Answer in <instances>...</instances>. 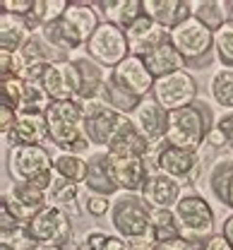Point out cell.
Returning a JSON list of instances; mask_svg holds the SVG:
<instances>
[{
	"instance_id": "9",
	"label": "cell",
	"mask_w": 233,
	"mask_h": 250,
	"mask_svg": "<svg viewBox=\"0 0 233 250\" xmlns=\"http://www.w3.org/2000/svg\"><path fill=\"white\" fill-rule=\"evenodd\" d=\"M51 171H53V156L48 154L43 145L7 149V173L15 183H36Z\"/></svg>"
},
{
	"instance_id": "22",
	"label": "cell",
	"mask_w": 233,
	"mask_h": 250,
	"mask_svg": "<svg viewBox=\"0 0 233 250\" xmlns=\"http://www.w3.org/2000/svg\"><path fill=\"white\" fill-rule=\"evenodd\" d=\"M144 15L152 17L161 29L173 31L193 17V2L188 0H144Z\"/></svg>"
},
{
	"instance_id": "4",
	"label": "cell",
	"mask_w": 233,
	"mask_h": 250,
	"mask_svg": "<svg viewBox=\"0 0 233 250\" xmlns=\"http://www.w3.org/2000/svg\"><path fill=\"white\" fill-rule=\"evenodd\" d=\"M173 217L178 226V236L197 248H202L214 236L216 214L202 195H195V192L183 195L180 202L173 207Z\"/></svg>"
},
{
	"instance_id": "47",
	"label": "cell",
	"mask_w": 233,
	"mask_h": 250,
	"mask_svg": "<svg viewBox=\"0 0 233 250\" xmlns=\"http://www.w3.org/2000/svg\"><path fill=\"white\" fill-rule=\"evenodd\" d=\"M202 250H233V248H231V243H229L221 233H214V236H212V238L202 246Z\"/></svg>"
},
{
	"instance_id": "1",
	"label": "cell",
	"mask_w": 233,
	"mask_h": 250,
	"mask_svg": "<svg viewBox=\"0 0 233 250\" xmlns=\"http://www.w3.org/2000/svg\"><path fill=\"white\" fill-rule=\"evenodd\" d=\"M48 140L60 152L84 154L92 145L84 137V106L79 101H53L46 111Z\"/></svg>"
},
{
	"instance_id": "5",
	"label": "cell",
	"mask_w": 233,
	"mask_h": 250,
	"mask_svg": "<svg viewBox=\"0 0 233 250\" xmlns=\"http://www.w3.org/2000/svg\"><path fill=\"white\" fill-rule=\"evenodd\" d=\"M84 106V137L92 147L108 149L113 145V140L128 127L133 125V118L113 111L111 106H106L101 99L97 101H87Z\"/></svg>"
},
{
	"instance_id": "15",
	"label": "cell",
	"mask_w": 233,
	"mask_h": 250,
	"mask_svg": "<svg viewBox=\"0 0 233 250\" xmlns=\"http://www.w3.org/2000/svg\"><path fill=\"white\" fill-rule=\"evenodd\" d=\"M111 80L125 89L128 94H133L137 99H147L152 96V89H154V75L147 70L144 65V58H137V56H128L120 65H116L113 70H108Z\"/></svg>"
},
{
	"instance_id": "48",
	"label": "cell",
	"mask_w": 233,
	"mask_h": 250,
	"mask_svg": "<svg viewBox=\"0 0 233 250\" xmlns=\"http://www.w3.org/2000/svg\"><path fill=\"white\" fill-rule=\"evenodd\" d=\"M221 236L231 243V248H233V214H229V217L224 219V224H221Z\"/></svg>"
},
{
	"instance_id": "36",
	"label": "cell",
	"mask_w": 233,
	"mask_h": 250,
	"mask_svg": "<svg viewBox=\"0 0 233 250\" xmlns=\"http://www.w3.org/2000/svg\"><path fill=\"white\" fill-rule=\"evenodd\" d=\"M209 94H212L216 106L233 111V70H229V67L216 70L209 80Z\"/></svg>"
},
{
	"instance_id": "20",
	"label": "cell",
	"mask_w": 233,
	"mask_h": 250,
	"mask_svg": "<svg viewBox=\"0 0 233 250\" xmlns=\"http://www.w3.org/2000/svg\"><path fill=\"white\" fill-rule=\"evenodd\" d=\"M111 168H113V178H116V186L120 188V192H135V195H142L147 178L152 173L147 159L111 156Z\"/></svg>"
},
{
	"instance_id": "43",
	"label": "cell",
	"mask_w": 233,
	"mask_h": 250,
	"mask_svg": "<svg viewBox=\"0 0 233 250\" xmlns=\"http://www.w3.org/2000/svg\"><path fill=\"white\" fill-rule=\"evenodd\" d=\"M214 130L221 135V140L226 142V147H233V111H224L214 121Z\"/></svg>"
},
{
	"instance_id": "32",
	"label": "cell",
	"mask_w": 233,
	"mask_h": 250,
	"mask_svg": "<svg viewBox=\"0 0 233 250\" xmlns=\"http://www.w3.org/2000/svg\"><path fill=\"white\" fill-rule=\"evenodd\" d=\"M101 101H103L106 106H111L113 111H120V113H125V116H133L135 111H137V106L142 104V99H137L133 94H128L125 89H120V87L111 80V75H106V80H103Z\"/></svg>"
},
{
	"instance_id": "44",
	"label": "cell",
	"mask_w": 233,
	"mask_h": 250,
	"mask_svg": "<svg viewBox=\"0 0 233 250\" xmlns=\"http://www.w3.org/2000/svg\"><path fill=\"white\" fill-rule=\"evenodd\" d=\"M34 2L36 0H2L0 7H2V12H10L17 17H29L34 10Z\"/></svg>"
},
{
	"instance_id": "41",
	"label": "cell",
	"mask_w": 233,
	"mask_h": 250,
	"mask_svg": "<svg viewBox=\"0 0 233 250\" xmlns=\"http://www.w3.org/2000/svg\"><path fill=\"white\" fill-rule=\"evenodd\" d=\"M24 70H27V62L22 58V53L0 51V80H5V77H22Z\"/></svg>"
},
{
	"instance_id": "51",
	"label": "cell",
	"mask_w": 233,
	"mask_h": 250,
	"mask_svg": "<svg viewBox=\"0 0 233 250\" xmlns=\"http://www.w3.org/2000/svg\"><path fill=\"white\" fill-rule=\"evenodd\" d=\"M226 7H229V20L233 22V0H226Z\"/></svg>"
},
{
	"instance_id": "39",
	"label": "cell",
	"mask_w": 233,
	"mask_h": 250,
	"mask_svg": "<svg viewBox=\"0 0 233 250\" xmlns=\"http://www.w3.org/2000/svg\"><path fill=\"white\" fill-rule=\"evenodd\" d=\"M214 53L221 62V67L233 70V22L229 20L221 29L214 31Z\"/></svg>"
},
{
	"instance_id": "34",
	"label": "cell",
	"mask_w": 233,
	"mask_h": 250,
	"mask_svg": "<svg viewBox=\"0 0 233 250\" xmlns=\"http://www.w3.org/2000/svg\"><path fill=\"white\" fill-rule=\"evenodd\" d=\"M67 7H70L67 0H36L32 15L27 17V22L32 24L34 31H39L41 27H48V24L63 20Z\"/></svg>"
},
{
	"instance_id": "26",
	"label": "cell",
	"mask_w": 233,
	"mask_h": 250,
	"mask_svg": "<svg viewBox=\"0 0 233 250\" xmlns=\"http://www.w3.org/2000/svg\"><path fill=\"white\" fill-rule=\"evenodd\" d=\"M106 152L111 156H120V159H149L152 152H154V145H149V142L137 132V127H135V123H133L113 140V145H111Z\"/></svg>"
},
{
	"instance_id": "7",
	"label": "cell",
	"mask_w": 233,
	"mask_h": 250,
	"mask_svg": "<svg viewBox=\"0 0 233 250\" xmlns=\"http://www.w3.org/2000/svg\"><path fill=\"white\" fill-rule=\"evenodd\" d=\"M147 161L154 166L152 171L164 173L168 178L178 181L180 186L195 183L202 171V159L197 152H188V149L173 147V145H166V142L154 147V152Z\"/></svg>"
},
{
	"instance_id": "6",
	"label": "cell",
	"mask_w": 233,
	"mask_h": 250,
	"mask_svg": "<svg viewBox=\"0 0 233 250\" xmlns=\"http://www.w3.org/2000/svg\"><path fill=\"white\" fill-rule=\"evenodd\" d=\"M173 48L183 56L188 67H204L214 58V31L207 29L200 20L190 17L173 31H168Z\"/></svg>"
},
{
	"instance_id": "31",
	"label": "cell",
	"mask_w": 233,
	"mask_h": 250,
	"mask_svg": "<svg viewBox=\"0 0 233 250\" xmlns=\"http://www.w3.org/2000/svg\"><path fill=\"white\" fill-rule=\"evenodd\" d=\"M233 181V159H219L214 161L212 171H209V178H207V186L209 192L216 202L226 205L229 207V186Z\"/></svg>"
},
{
	"instance_id": "52",
	"label": "cell",
	"mask_w": 233,
	"mask_h": 250,
	"mask_svg": "<svg viewBox=\"0 0 233 250\" xmlns=\"http://www.w3.org/2000/svg\"><path fill=\"white\" fill-rule=\"evenodd\" d=\"M0 250H15L12 243H0Z\"/></svg>"
},
{
	"instance_id": "2",
	"label": "cell",
	"mask_w": 233,
	"mask_h": 250,
	"mask_svg": "<svg viewBox=\"0 0 233 250\" xmlns=\"http://www.w3.org/2000/svg\"><path fill=\"white\" fill-rule=\"evenodd\" d=\"M214 113L209 104L197 99L193 106L171 111L168 113V130H166V145L197 152L202 145L207 142V132L214 127Z\"/></svg>"
},
{
	"instance_id": "13",
	"label": "cell",
	"mask_w": 233,
	"mask_h": 250,
	"mask_svg": "<svg viewBox=\"0 0 233 250\" xmlns=\"http://www.w3.org/2000/svg\"><path fill=\"white\" fill-rule=\"evenodd\" d=\"M41 87L51 101H77L82 80H79V70L75 67L72 58L51 62L41 77Z\"/></svg>"
},
{
	"instance_id": "24",
	"label": "cell",
	"mask_w": 233,
	"mask_h": 250,
	"mask_svg": "<svg viewBox=\"0 0 233 250\" xmlns=\"http://www.w3.org/2000/svg\"><path fill=\"white\" fill-rule=\"evenodd\" d=\"M75 67L79 70V80H82V89H79V104L87 101H97L101 99V87L106 80V67H101L97 61H92L89 56H70Z\"/></svg>"
},
{
	"instance_id": "27",
	"label": "cell",
	"mask_w": 233,
	"mask_h": 250,
	"mask_svg": "<svg viewBox=\"0 0 233 250\" xmlns=\"http://www.w3.org/2000/svg\"><path fill=\"white\" fill-rule=\"evenodd\" d=\"M46 202H48V207H58L65 214H79L82 212V205H79L82 202V186L56 176L53 186L46 192Z\"/></svg>"
},
{
	"instance_id": "23",
	"label": "cell",
	"mask_w": 233,
	"mask_h": 250,
	"mask_svg": "<svg viewBox=\"0 0 233 250\" xmlns=\"http://www.w3.org/2000/svg\"><path fill=\"white\" fill-rule=\"evenodd\" d=\"M94 10L106 17L103 22H111L125 31L144 15V0H101L94 2Z\"/></svg>"
},
{
	"instance_id": "18",
	"label": "cell",
	"mask_w": 233,
	"mask_h": 250,
	"mask_svg": "<svg viewBox=\"0 0 233 250\" xmlns=\"http://www.w3.org/2000/svg\"><path fill=\"white\" fill-rule=\"evenodd\" d=\"M89 171H87V181L84 188L89 190V195H101V197H116L120 192V188L116 186L113 178V168H111V154L106 149H97L87 156Z\"/></svg>"
},
{
	"instance_id": "28",
	"label": "cell",
	"mask_w": 233,
	"mask_h": 250,
	"mask_svg": "<svg viewBox=\"0 0 233 250\" xmlns=\"http://www.w3.org/2000/svg\"><path fill=\"white\" fill-rule=\"evenodd\" d=\"M144 65H147V70L154 75V80H161V77L175 75V72H183V70L188 67V62L183 61V56L173 48L171 41L161 43L154 53H149V56L144 58Z\"/></svg>"
},
{
	"instance_id": "46",
	"label": "cell",
	"mask_w": 233,
	"mask_h": 250,
	"mask_svg": "<svg viewBox=\"0 0 233 250\" xmlns=\"http://www.w3.org/2000/svg\"><path fill=\"white\" fill-rule=\"evenodd\" d=\"M156 250H202L183 238H173V241H164V243H156Z\"/></svg>"
},
{
	"instance_id": "12",
	"label": "cell",
	"mask_w": 233,
	"mask_h": 250,
	"mask_svg": "<svg viewBox=\"0 0 233 250\" xmlns=\"http://www.w3.org/2000/svg\"><path fill=\"white\" fill-rule=\"evenodd\" d=\"M152 99L171 111H180V108H188L197 101V82L195 77L183 70V72H175V75H168L154 82V89H152Z\"/></svg>"
},
{
	"instance_id": "38",
	"label": "cell",
	"mask_w": 233,
	"mask_h": 250,
	"mask_svg": "<svg viewBox=\"0 0 233 250\" xmlns=\"http://www.w3.org/2000/svg\"><path fill=\"white\" fill-rule=\"evenodd\" d=\"M152 231H154V241L156 243L180 238L178 236V226H175V217H173V209H152Z\"/></svg>"
},
{
	"instance_id": "17",
	"label": "cell",
	"mask_w": 233,
	"mask_h": 250,
	"mask_svg": "<svg viewBox=\"0 0 233 250\" xmlns=\"http://www.w3.org/2000/svg\"><path fill=\"white\" fill-rule=\"evenodd\" d=\"M125 36H128V43H130V56H137V58H147L149 53H154L161 43L171 41L166 29H161L152 17L142 15L137 22H135L130 29H125Z\"/></svg>"
},
{
	"instance_id": "8",
	"label": "cell",
	"mask_w": 233,
	"mask_h": 250,
	"mask_svg": "<svg viewBox=\"0 0 233 250\" xmlns=\"http://www.w3.org/2000/svg\"><path fill=\"white\" fill-rule=\"evenodd\" d=\"M22 238L29 241V243H39V246L65 248L67 243L72 241V221H70V214H65L58 207H48L46 205L32 221H27Z\"/></svg>"
},
{
	"instance_id": "42",
	"label": "cell",
	"mask_w": 233,
	"mask_h": 250,
	"mask_svg": "<svg viewBox=\"0 0 233 250\" xmlns=\"http://www.w3.org/2000/svg\"><path fill=\"white\" fill-rule=\"evenodd\" d=\"M84 212L89 217L99 219L111 212V197H101V195H87L84 197Z\"/></svg>"
},
{
	"instance_id": "35",
	"label": "cell",
	"mask_w": 233,
	"mask_h": 250,
	"mask_svg": "<svg viewBox=\"0 0 233 250\" xmlns=\"http://www.w3.org/2000/svg\"><path fill=\"white\" fill-rule=\"evenodd\" d=\"M79 250H133L130 241L120 238L118 233H106L101 229H89L79 238Z\"/></svg>"
},
{
	"instance_id": "29",
	"label": "cell",
	"mask_w": 233,
	"mask_h": 250,
	"mask_svg": "<svg viewBox=\"0 0 233 250\" xmlns=\"http://www.w3.org/2000/svg\"><path fill=\"white\" fill-rule=\"evenodd\" d=\"M19 53H22V58H24L27 65H51V62H58V61H67V53H60L58 48H53L41 36V31H34L32 39L27 41V46Z\"/></svg>"
},
{
	"instance_id": "10",
	"label": "cell",
	"mask_w": 233,
	"mask_h": 250,
	"mask_svg": "<svg viewBox=\"0 0 233 250\" xmlns=\"http://www.w3.org/2000/svg\"><path fill=\"white\" fill-rule=\"evenodd\" d=\"M87 56L97 61L101 67H116L130 56V43L125 31L111 22H101L94 36L87 41Z\"/></svg>"
},
{
	"instance_id": "21",
	"label": "cell",
	"mask_w": 233,
	"mask_h": 250,
	"mask_svg": "<svg viewBox=\"0 0 233 250\" xmlns=\"http://www.w3.org/2000/svg\"><path fill=\"white\" fill-rule=\"evenodd\" d=\"M43 140H48L46 113H27V111L17 113V123L12 132L5 137L10 147H34V145H43Z\"/></svg>"
},
{
	"instance_id": "11",
	"label": "cell",
	"mask_w": 233,
	"mask_h": 250,
	"mask_svg": "<svg viewBox=\"0 0 233 250\" xmlns=\"http://www.w3.org/2000/svg\"><path fill=\"white\" fill-rule=\"evenodd\" d=\"M101 22L103 20L94 10V2H82V0L70 2V7L65 10V15L60 20V27H63V34H65L70 53L77 51L79 46H87V41L94 36V31L99 29Z\"/></svg>"
},
{
	"instance_id": "16",
	"label": "cell",
	"mask_w": 233,
	"mask_h": 250,
	"mask_svg": "<svg viewBox=\"0 0 233 250\" xmlns=\"http://www.w3.org/2000/svg\"><path fill=\"white\" fill-rule=\"evenodd\" d=\"M133 123L137 127V132L154 147L166 142V130H168V111L161 108L152 96L142 99V104L137 106L133 116Z\"/></svg>"
},
{
	"instance_id": "45",
	"label": "cell",
	"mask_w": 233,
	"mask_h": 250,
	"mask_svg": "<svg viewBox=\"0 0 233 250\" xmlns=\"http://www.w3.org/2000/svg\"><path fill=\"white\" fill-rule=\"evenodd\" d=\"M15 123H17V111H12L10 106H0V132H2V140L12 132Z\"/></svg>"
},
{
	"instance_id": "37",
	"label": "cell",
	"mask_w": 233,
	"mask_h": 250,
	"mask_svg": "<svg viewBox=\"0 0 233 250\" xmlns=\"http://www.w3.org/2000/svg\"><path fill=\"white\" fill-rule=\"evenodd\" d=\"M24 89H27V82L22 77L0 80V106H10L12 111L19 113L24 108Z\"/></svg>"
},
{
	"instance_id": "40",
	"label": "cell",
	"mask_w": 233,
	"mask_h": 250,
	"mask_svg": "<svg viewBox=\"0 0 233 250\" xmlns=\"http://www.w3.org/2000/svg\"><path fill=\"white\" fill-rule=\"evenodd\" d=\"M22 233H24V224L15 217L5 205H0V243H12Z\"/></svg>"
},
{
	"instance_id": "25",
	"label": "cell",
	"mask_w": 233,
	"mask_h": 250,
	"mask_svg": "<svg viewBox=\"0 0 233 250\" xmlns=\"http://www.w3.org/2000/svg\"><path fill=\"white\" fill-rule=\"evenodd\" d=\"M32 34L34 29L27 22V17L2 12V17H0V51L19 53L27 46V41L32 39Z\"/></svg>"
},
{
	"instance_id": "3",
	"label": "cell",
	"mask_w": 233,
	"mask_h": 250,
	"mask_svg": "<svg viewBox=\"0 0 233 250\" xmlns=\"http://www.w3.org/2000/svg\"><path fill=\"white\" fill-rule=\"evenodd\" d=\"M108 221L113 226V231L130 241H154V231H152V207L142 200V195L135 192H118L111 200V212Z\"/></svg>"
},
{
	"instance_id": "49",
	"label": "cell",
	"mask_w": 233,
	"mask_h": 250,
	"mask_svg": "<svg viewBox=\"0 0 233 250\" xmlns=\"http://www.w3.org/2000/svg\"><path fill=\"white\" fill-rule=\"evenodd\" d=\"M24 250H65V248H58V246H39V243H29Z\"/></svg>"
},
{
	"instance_id": "30",
	"label": "cell",
	"mask_w": 233,
	"mask_h": 250,
	"mask_svg": "<svg viewBox=\"0 0 233 250\" xmlns=\"http://www.w3.org/2000/svg\"><path fill=\"white\" fill-rule=\"evenodd\" d=\"M53 171H56L58 178H65V181L84 186L89 164H87V156L72 154V152H60L58 156H53Z\"/></svg>"
},
{
	"instance_id": "50",
	"label": "cell",
	"mask_w": 233,
	"mask_h": 250,
	"mask_svg": "<svg viewBox=\"0 0 233 250\" xmlns=\"http://www.w3.org/2000/svg\"><path fill=\"white\" fill-rule=\"evenodd\" d=\"M229 207L233 209V181H231V186H229Z\"/></svg>"
},
{
	"instance_id": "19",
	"label": "cell",
	"mask_w": 233,
	"mask_h": 250,
	"mask_svg": "<svg viewBox=\"0 0 233 250\" xmlns=\"http://www.w3.org/2000/svg\"><path fill=\"white\" fill-rule=\"evenodd\" d=\"M183 197V186L173 178H168L159 171H152L147 178V186L142 190V200L152 209H173Z\"/></svg>"
},
{
	"instance_id": "33",
	"label": "cell",
	"mask_w": 233,
	"mask_h": 250,
	"mask_svg": "<svg viewBox=\"0 0 233 250\" xmlns=\"http://www.w3.org/2000/svg\"><path fill=\"white\" fill-rule=\"evenodd\" d=\"M193 17L200 20L207 29H221L229 22L226 0H197V2H193Z\"/></svg>"
},
{
	"instance_id": "14",
	"label": "cell",
	"mask_w": 233,
	"mask_h": 250,
	"mask_svg": "<svg viewBox=\"0 0 233 250\" xmlns=\"http://www.w3.org/2000/svg\"><path fill=\"white\" fill-rule=\"evenodd\" d=\"M2 205L27 226V221H32L48 202H46V192L34 183H15L12 181L2 190Z\"/></svg>"
}]
</instances>
